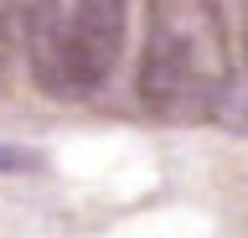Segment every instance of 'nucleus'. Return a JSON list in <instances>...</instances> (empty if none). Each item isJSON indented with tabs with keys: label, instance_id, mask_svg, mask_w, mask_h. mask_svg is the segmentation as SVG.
Returning a JSON list of instances; mask_svg holds the SVG:
<instances>
[{
	"label": "nucleus",
	"instance_id": "nucleus-1",
	"mask_svg": "<svg viewBox=\"0 0 248 238\" xmlns=\"http://www.w3.org/2000/svg\"><path fill=\"white\" fill-rule=\"evenodd\" d=\"M232 94V42L217 0H145L140 104L160 125H207Z\"/></svg>",
	"mask_w": 248,
	"mask_h": 238
},
{
	"label": "nucleus",
	"instance_id": "nucleus-2",
	"mask_svg": "<svg viewBox=\"0 0 248 238\" xmlns=\"http://www.w3.org/2000/svg\"><path fill=\"white\" fill-rule=\"evenodd\" d=\"M124 26H129L124 0H57L26 42L31 78L52 98L98 94L119 67Z\"/></svg>",
	"mask_w": 248,
	"mask_h": 238
},
{
	"label": "nucleus",
	"instance_id": "nucleus-3",
	"mask_svg": "<svg viewBox=\"0 0 248 238\" xmlns=\"http://www.w3.org/2000/svg\"><path fill=\"white\" fill-rule=\"evenodd\" d=\"M52 5H57V0H0V36H5L11 47H26L31 32L46 21Z\"/></svg>",
	"mask_w": 248,
	"mask_h": 238
},
{
	"label": "nucleus",
	"instance_id": "nucleus-4",
	"mask_svg": "<svg viewBox=\"0 0 248 238\" xmlns=\"http://www.w3.org/2000/svg\"><path fill=\"white\" fill-rule=\"evenodd\" d=\"M0 166H5V171H16V166H26V156H16V150H0Z\"/></svg>",
	"mask_w": 248,
	"mask_h": 238
},
{
	"label": "nucleus",
	"instance_id": "nucleus-5",
	"mask_svg": "<svg viewBox=\"0 0 248 238\" xmlns=\"http://www.w3.org/2000/svg\"><path fill=\"white\" fill-rule=\"evenodd\" d=\"M243 5V57H248V0H238Z\"/></svg>",
	"mask_w": 248,
	"mask_h": 238
},
{
	"label": "nucleus",
	"instance_id": "nucleus-6",
	"mask_svg": "<svg viewBox=\"0 0 248 238\" xmlns=\"http://www.w3.org/2000/svg\"><path fill=\"white\" fill-rule=\"evenodd\" d=\"M5 47H11V42H5V36H0V73H5Z\"/></svg>",
	"mask_w": 248,
	"mask_h": 238
}]
</instances>
